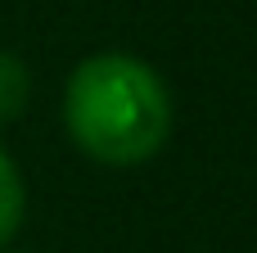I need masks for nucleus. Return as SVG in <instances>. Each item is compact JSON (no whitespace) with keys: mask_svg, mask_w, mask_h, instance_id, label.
Masks as SVG:
<instances>
[{"mask_svg":"<svg viewBox=\"0 0 257 253\" xmlns=\"http://www.w3.org/2000/svg\"><path fill=\"white\" fill-rule=\"evenodd\" d=\"M172 91L131 50H95L63 81V131L99 167H140L172 140Z\"/></svg>","mask_w":257,"mask_h":253,"instance_id":"f257e3e1","label":"nucleus"},{"mask_svg":"<svg viewBox=\"0 0 257 253\" xmlns=\"http://www.w3.org/2000/svg\"><path fill=\"white\" fill-rule=\"evenodd\" d=\"M23 217H27V181H23L18 158L0 145V253L23 231Z\"/></svg>","mask_w":257,"mask_h":253,"instance_id":"f03ea898","label":"nucleus"},{"mask_svg":"<svg viewBox=\"0 0 257 253\" xmlns=\"http://www.w3.org/2000/svg\"><path fill=\"white\" fill-rule=\"evenodd\" d=\"M32 104V68L23 54L0 50V127H14Z\"/></svg>","mask_w":257,"mask_h":253,"instance_id":"7ed1b4c3","label":"nucleus"},{"mask_svg":"<svg viewBox=\"0 0 257 253\" xmlns=\"http://www.w3.org/2000/svg\"><path fill=\"white\" fill-rule=\"evenodd\" d=\"M5 253H9V249H5Z\"/></svg>","mask_w":257,"mask_h":253,"instance_id":"20e7f679","label":"nucleus"}]
</instances>
